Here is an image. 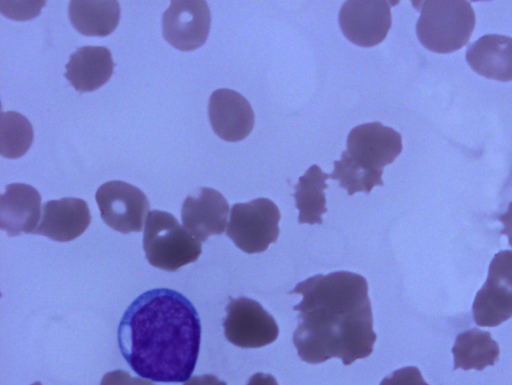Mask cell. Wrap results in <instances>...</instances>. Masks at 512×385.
Instances as JSON below:
<instances>
[{"mask_svg":"<svg viewBox=\"0 0 512 385\" xmlns=\"http://www.w3.org/2000/svg\"><path fill=\"white\" fill-rule=\"evenodd\" d=\"M223 321L226 339L241 348H260L273 343L279 334L274 318L255 300L230 298Z\"/></svg>","mask_w":512,"mask_h":385,"instance_id":"52a82bcc","label":"cell"},{"mask_svg":"<svg viewBox=\"0 0 512 385\" xmlns=\"http://www.w3.org/2000/svg\"><path fill=\"white\" fill-rule=\"evenodd\" d=\"M208 114L214 132L229 142L243 140L254 126V112L250 103L231 89L221 88L211 94Z\"/></svg>","mask_w":512,"mask_h":385,"instance_id":"4fadbf2b","label":"cell"},{"mask_svg":"<svg viewBox=\"0 0 512 385\" xmlns=\"http://www.w3.org/2000/svg\"><path fill=\"white\" fill-rule=\"evenodd\" d=\"M349 157L369 170H383L402 151V137L391 127L371 122L354 127L347 137Z\"/></svg>","mask_w":512,"mask_h":385,"instance_id":"9c48e42d","label":"cell"},{"mask_svg":"<svg viewBox=\"0 0 512 385\" xmlns=\"http://www.w3.org/2000/svg\"><path fill=\"white\" fill-rule=\"evenodd\" d=\"M498 220L503 224L501 234L508 237V243L512 247V202L509 204L507 211L498 217Z\"/></svg>","mask_w":512,"mask_h":385,"instance_id":"d4e9b609","label":"cell"},{"mask_svg":"<svg viewBox=\"0 0 512 385\" xmlns=\"http://www.w3.org/2000/svg\"><path fill=\"white\" fill-rule=\"evenodd\" d=\"M114 69L111 52L104 46H82L70 55L65 77L80 92L104 85Z\"/></svg>","mask_w":512,"mask_h":385,"instance_id":"e0dca14e","label":"cell"},{"mask_svg":"<svg viewBox=\"0 0 512 385\" xmlns=\"http://www.w3.org/2000/svg\"><path fill=\"white\" fill-rule=\"evenodd\" d=\"M290 293L303 296L293 307L299 312L293 344L302 361L319 364L339 358L350 365L373 352L377 336L363 276L347 271L318 274Z\"/></svg>","mask_w":512,"mask_h":385,"instance_id":"6da1fadb","label":"cell"},{"mask_svg":"<svg viewBox=\"0 0 512 385\" xmlns=\"http://www.w3.org/2000/svg\"><path fill=\"white\" fill-rule=\"evenodd\" d=\"M117 340L123 358L139 376L155 382H185L199 354L200 318L194 305L176 290L151 289L125 310Z\"/></svg>","mask_w":512,"mask_h":385,"instance_id":"7a4b0ae2","label":"cell"},{"mask_svg":"<svg viewBox=\"0 0 512 385\" xmlns=\"http://www.w3.org/2000/svg\"><path fill=\"white\" fill-rule=\"evenodd\" d=\"M329 174L319 166L312 165L295 185L294 198L299 210L298 222L301 224H322V215L327 211L324 189Z\"/></svg>","mask_w":512,"mask_h":385,"instance_id":"ffe728a7","label":"cell"},{"mask_svg":"<svg viewBox=\"0 0 512 385\" xmlns=\"http://www.w3.org/2000/svg\"><path fill=\"white\" fill-rule=\"evenodd\" d=\"M280 218L278 207L267 198L236 203L231 208L226 234L245 253H261L278 239Z\"/></svg>","mask_w":512,"mask_h":385,"instance_id":"5b68a950","label":"cell"},{"mask_svg":"<svg viewBox=\"0 0 512 385\" xmlns=\"http://www.w3.org/2000/svg\"><path fill=\"white\" fill-rule=\"evenodd\" d=\"M391 24V4L387 1H346L339 11L343 34L359 46L381 43Z\"/></svg>","mask_w":512,"mask_h":385,"instance_id":"8fae6325","label":"cell"},{"mask_svg":"<svg viewBox=\"0 0 512 385\" xmlns=\"http://www.w3.org/2000/svg\"><path fill=\"white\" fill-rule=\"evenodd\" d=\"M41 214V196L32 186L9 184L0 197V227L9 236L34 233Z\"/></svg>","mask_w":512,"mask_h":385,"instance_id":"9a60e30c","label":"cell"},{"mask_svg":"<svg viewBox=\"0 0 512 385\" xmlns=\"http://www.w3.org/2000/svg\"><path fill=\"white\" fill-rule=\"evenodd\" d=\"M184 385H227L224 381L219 380L211 374L194 376L190 378Z\"/></svg>","mask_w":512,"mask_h":385,"instance_id":"484cf974","label":"cell"},{"mask_svg":"<svg viewBox=\"0 0 512 385\" xmlns=\"http://www.w3.org/2000/svg\"><path fill=\"white\" fill-rule=\"evenodd\" d=\"M498 343L491 334L477 328L461 332L455 339L452 353L454 370H483L494 365L499 358Z\"/></svg>","mask_w":512,"mask_h":385,"instance_id":"d6986e66","label":"cell"},{"mask_svg":"<svg viewBox=\"0 0 512 385\" xmlns=\"http://www.w3.org/2000/svg\"><path fill=\"white\" fill-rule=\"evenodd\" d=\"M416 33L421 44L436 53H450L468 43L475 13L468 1H420Z\"/></svg>","mask_w":512,"mask_h":385,"instance_id":"3957f363","label":"cell"},{"mask_svg":"<svg viewBox=\"0 0 512 385\" xmlns=\"http://www.w3.org/2000/svg\"><path fill=\"white\" fill-rule=\"evenodd\" d=\"M69 18L83 35L104 37L112 33L120 19L117 1H71Z\"/></svg>","mask_w":512,"mask_h":385,"instance_id":"ac0fdd59","label":"cell"},{"mask_svg":"<svg viewBox=\"0 0 512 385\" xmlns=\"http://www.w3.org/2000/svg\"><path fill=\"white\" fill-rule=\"evenodd\" d=\"M143 249L152 266L172 272L195 262L202 245L172 214L152 210L145 222Z\"/></svg>","mask_w":512,"mask_h":385,"instance_id":"277c9868","label":"cell"},{"mask_svg":"<svg viewBox=\"0 0 512 385\" xmlns=\"http://www.w3.org/2000/svg\"><path fill=\"white\" fill-rule=\"evenodd\" d=\"M228 212V202L220 192L201 187L183 202L181 219L184 228L194 238L205 242L209 236L224 232Z\"/></svg>","mask_w":512,"mask_h":385,"instance_id":"7c38bea8","label":"cell"},{"mask_svg":"<svg viewBox=\"0 0 512 385\" xmlns=\"http://www.w3.org/2000/svg\"><path fill=\"white\" fill-rule=\"evenodd\" d=\"M466 61L479 75L497 81L512 80V37L487 34L470 44Z\"/></svg>","mask_w":512,"mask_h":385,"instance_id":"2e32d148","label":"cell"},{"mask_svg":"<svg viewBox=\"0 0 512 385\" xmlns=\"http://www.w3.org/2000/svg\"><path fill=\"white\" fill-rule=\"evenodd\" d=\"M380 385H429L420 370L414 366L403 367L386 376Z\"/></svg>","mask_w":512,"mask_h":385,"instance_id":"603a6c76","label":"cell"},{"mask_svg":"<svg viewBox=\"0 0 512 385\" xmlns=\"http://www.w3.org/2000/svg\"><path fill=\"white\" fill-rule=\"evenodd\" d=\"M95 199L102 220L112 229L124 234L142 230L149 201L139 188L113 180L98 188Z\"/></svg>","mask_w":512,"mask_h":385,"instance_id":"ba28073f","label":"cell"},{"mask_svg":"<svg viewBox=\"0 0 512 385\" xmlns=\"http://www.w3.org/2000/svg\"><path fill=\"white\" fill-rule=\"evenodd\" d=\"M90 222V209L83 199L66 197L50 200L42 206L41 220L34 234L68 242L83 234Z\"/></svg>","mask_w":512,"mask_h":385,"instance_id":"5bb4252c","label":"cell"},{"mask_svg":"<svg viewBox=\"0 0 512 385\" xmlns=\"http://www.w3.org/2000/svg\"><path fill=\"white\" fill-rule=\"evenodd\" d=\"M472 313L482 327H495L512 317V251L502 250L492 259L486 282L477 292Z\"/></svg>","mask_w":512,"mask_h":385,"instance_id":"8992f818","label":"cell"},{"mask_svg":"<svg viewBox=\"0 0 512 385\" xmlns=\"http://www.w3.org/2000/svg\"><path fill=\"white\" fill-rule=\"evenodd\" d=\"M247 385H278V383L272 375L258 372L249 378Z\"/></svg>","mask_w":512,"mask_h":385,"instance_id":"4316f807","label":"cell"},{"mask_svg":"<svg viewBox=\"0 0 512 385\" xmlns=\"http://www.w3.org/2000/svg\"><path fill=\"white\" fill-rule=\"evenodd\" d=\"M210 24L205 1H172L163 14V36L176 49L191 51L205 43Z\"/></svg>","mask_w":512,"mask_h":385,"instance_id":"30bf717a","label":"cell"},{"mask_svg":"<svg viewBox=\"0 0 512 385\" xmlns=\"http://www.w3.org/2000/svg\"><path fill=\"white\" fill-rule=\"evenodd\" d=\"M382 174L383 170H369L359 166L343 151L341 160L334 162V171L329 177L338 180L348 195H353L356 192L368 194L374 186H382Z\"/></svg>","mask_w":512,"mask_h":385,"instance_id":"7402d4cb","label":"cell"},{"mask_svg":"<svg viewBox=\"0 0 512 385\" xmlns=\"http://www.w3.org/2000/svg\"><path fill=\"white\" fill-rule=\"evenodd\" d=\"M101 385H154L148 380L133 378L123 370H115L104 375Z\"/></svg>","mask_w":512,"mask_h":385,"instance_id":"cb8c5ba5","label":"cell"},{"mask_svg":"<svg viewBox=\"0 0 512 385\" xmlns=\"http://www.w3.org/2000/svg\"><path fill=\"white\" fill-rule=\"evenodd\" d=\"M33 127L29 120L15 111L0 114V153L6 158L23 156L32 145Z\"/></svg>","mask_w":512,"mask_h":385,"instance_id":"44dd1931","label":"cell"}]
</instances>
